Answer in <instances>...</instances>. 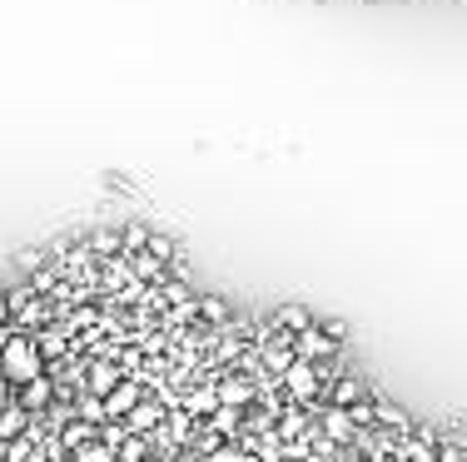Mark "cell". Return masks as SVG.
Returning a JSON list of instances; mask_svg holds the SVG:
<instances>
[{
    "mask_svg": "<svg viewBox=\"0 0 467 462\" xmlns=\"http://www.w3.org/2000/svg\"><path fill=\"white\" fill-rule=\"evenodd\" d=\"M338 349H343V343H333V339H328V333H323V323H309L303 333H293V353H299L303 363H313V369L333 363V359H338Z\"/></svg>",
    "mask_w": 467,
    "mask_h": 462,
    "instance_id": "4",
    "label": "cell"
},
{
    "mask_svg": "<svg viewBox=\"0 0 467 462\" xmlns=\"http://www.w3.org/2000/svg\"><path fill=\"white\" fill-rule=\"evenodd\" d=\"M174 462H199V457H194V453H184V457H174Z\"/></svg>",
    "mask_w": 467,
    "mask_h": 462,
    "instance_id": "35",
    "label": "cell"
},
{
    "mask_svg": "<svg viewBox=\"0 0 467 462\" xmlns=\"http://www.w3.org/2000/svg\"><path fill=\"white\" fill-rule=\"evenodd\" d=\"M150 457H154V447H150L144 433H130L120 447H114V462H150Z\"/></svg>",
    "mask_w": 467,
    "mask_h": 462,
    "instance_id": "21",
    "label": "cell"
},
{
    "mask_svg": "<svg viewBox=\"0 0 467 462\" xmlns=\"http://www.w3.org/2000/svg\"><path fill=\"white\" fill-rule=\"evenodd\" d=\"M144 244H150V224H140V219H130V224H120V254H144Z\"/></svg>",
    "mask_w": 467,
    "mask_h": 462,
    "instance_id": "19",
    "label": "cell"
},
{
    "mask_svg": "<svg viewBox=\"0 0 467 462\" xmlns=\"http://www.w3.org/2000/svg\"><path fill=\"white\" fill-rule=\"evenodd\" d=\"M120 383H124V369H120L114 359H90V369H84V393L110 398Z\"/></svg>",
    "mask_w": 467,
    "mask_h": 462,
    "instance_id": "9",
    "label": "cell"
},
{
    "mask_svg": "<svg viewBox=\"0 0 467 462\" xmlns=\"http://www.w3.org/2000/svg\"><path fill=\"white\" fill-rule=\"evenodd\" d=\"M75 418H80V423H94V428H100V423H110V418H104V398L80 393V398H75Z\"/></svg>",
    "mask_w": 467,
    "mask_h": 462,
    "instance_id": "24",
    "label": "cell"
},
{
    "mask_svg": "<svg viewBox=\"0 0 467 462\" xmlns=\"http://www.w3.org/2000/svg\"><path fill=\"white\" fill-rule=\"evenodd\" d=\"M293 333H283L279 323H259V339H253V363H259L269 378H283L293 369Z\"/></svg>",
    "mask_w": 467,
    "mask_h": 462,
    "instance_id": "2",
    "label": "cell"
},
{
    "mask_svg": "<svg viewBox=\"0 0 467 462\" xmlns=\"http://www.w3.org/2000/svg\"><path fill=\"white\" fill-rule=\"evenodd\" d=\"M279 388L289 393V403L293 408H323V393H328V383H323V369H313V363H303V359H293V369L279 378Z\"/></svg>",
    "mask_w": 467,
    "mask_h": 462,
    "instance_id": "3",
    "label": "cell"
},
{
    "mask_svg": "<svg viewBox=\"0 0 467 462\" xmlns=\"http://www.w3.org/2000/svg\"><path fill=\"white\" fill-rule=\"evenodd\" d=\"M84 244L94 249V259H114V254H120V224H104V229H94V234L84 239Z\"/></svg>",
    "mask_w": 467,
    "mask_h": 462,
    "instance_id": "20",
    "label": "cell"
},
{
    "mask_svg": "<svg viewBox=\"0 0 467 462\" xmlns=\"http://www.w3.org/2000/svg\"><path fill=\"white\" fill-rule=\"evenodd\" d=\"M10 333H15V329H0V353H5V343H10Z\"/></svg>",
    "mask_w": 467,
    "mask_h": 462,
    "instance_id": "33",
    "label": "cell"
},
{
    "mask_svg": "<svg viewBox=\"0 0 467 462\" xmlns=\"http://www.w3.org/2000/svg\"><path fill=\"white\" fill-rule=\"evenodd\" d=\"M75 462H114V447H104V443H84Z\"/></svg>",
    "mask_w": 467,
    "mask_h": 462,
    "instance_id": "27",
    "label": "cell"
},
{
    "mask_svg": "<svg viewBox=\"0 0 467 462\" xmlns=\"http://www.w3.org/2000/svg\"><path fill=\"white\" fill-rule=\"evenodd\" d=\"M159 293H164V313L174 309V303H189V299H194V289H184V283H179V279H169V283H164V289H159Z\"/></svg>",
    "mask_w": 467,
    "mask_h": 462,
    "instance_id": "26",
    "label": "cell"
},
{
    "mask_svg": "<svg viewBox=\"0 0 467 462\" xmlns=\"http://www.w3.org/2000/svg\"><path fill=\"white\" fill-rule=\"evenodd\" d=\"M179 408H184L194 423H209V413L219 408V388H214V378H204V383H189V388H184V398H179Z\"/></svg>",
    "mask_w": 467,
    "mask_h": 462,
    "instance_id": "10",
    "label": "cell"
},
{
    "mask_svg": "<svg viewBox=\"0 0 467 462\" xmlns=\"http://www.w3.org/2000/svg\"><path fill=\"white\" fill-rule=\"evenodd\" d=\"M45 373V359H40V343H35V333H10V343H5V353H0V378L5 383H30V378H40Z\"/></svg>",
    "mask_w": 467,
    "mask_h": 462,
    "instance_id": "1",
    "label": "cell"
},
{
    "mask_svg": "<svg viewBox=\"0 0 467 462\" xmlns=\"http://www.w3.org/2000/svg\"><path fill=\"white\" fill-rule=\"evenodd\" d=\"M373 413H378V428H383V433H392V437H412V428H418L408 408L383 403V398H373Z\"/></svg>",
    "mask_w": 467,
    "mask_h": 462,
    "instance_id": "13",
    "label": "cell"
},
{
    "mask_svg": "<svg viewBox=\"0 0 467 462\" xmlns=\"http://www.w3.org/2000/svg\"><path fill=\"white\" fill-rule=\"evenodd\" d=\"M55 398H60V393H55V378H50V373H40V378H30V383L15 388V403L25 408L30 418H40L50 403H55Z\"/></svg>",
    "mask_w": 467,
    "mask_h": 462,
    "instance_id": "8",
    "label": "cell"
},
{
    "mask_svg": "<svg viewBox=\"0 0 467 462\" xmlns=\"http://www.w3.org/2000/svg\"><path fill=\"white\" fill-rule=\"evenodd\" d=\"M209 433H219V437H224V443H234V437H239L243 433V408H229V403H219L214 408V413H209Z\"/></svg>",
    "mask_w": 467,
    "mask_h": 462,
    "instance_id": "15",
    "label": "cell"
},
{
    "mask_svg": "<svg viewBox=\"0 0 467 462\" xmlns=\"http://www.w3.org/2000/svg\"><path fill=\"white\" fill-rule=\"evenodd\" d=\"M144 398H150V388H144V378H124V383L114 388L110 398H104V418H110V423H124V418H130L134 408L144 403Z\"/></svg>",
    "mask_w": 467,
    "mask_h": 462,
    "instance_id": "7",
    "label": "cell"
},
{
    "mask_svg": "<svg viewBox=\"0 0 467 462\" xmlns=\"http://www.w3.org/2000/svg\"><path fill=\"white\" fill-rule=\"evenodd\" d=\"M30 423H35V418H30L20 403H5V408H0V443H15V437H25Z\"/></svg>",
    "mask_w": 467,
    "mask_h": 462,
    "instance_id": "16",
    "label": "cell"
},
{
    "mask_svg": "<svg viewBox=\"0 0 467 462\" xmlns=\"http://www.w3.org/2000/svg\"><path fill=\"white\" fill-rule=\"evenodd\" d=\"M348 418H353L358 433H368V428H378V413H373V398H363V403L348 408Z\"/></svg>",
    "mask_w": 467,
    "mask_h": 462,
    "instance_id": "25",
    "label": "cell"
},
{
    "mask_svg": "<svg viewBox=\"0 0 467 462\" xmlns=\"http://www.w3.org/2000/svg\"><path fill=\"white\" fill-rule=\"evenodd\" d=\"M368 398V383L358 373H338L333 383H328V393H323V403L328 408H353V403H363Z\"/></svg>",
    "mask_w": 467,
    "mask_h": 462,
    "instance_id": "11",
    "label": "cell"
},
{
    "mask_svg": "<svg viewBox=\"0 0 467 462\" xmlns=\"http://www.w3.org/2000/svg\"><path fill=\"white\" fill-rule=\"evenodd\" d=\"M45 264H55V254H50V249H15V269H20V274H35V269H45Z\"/></svg>",
    "mask_w": 467,
    "mask_h": 462,
    "instance_id": "23",
    "label": "cell"
},
{
    "mask_svg": "<svg viewBox=\"0 0 467 462\" xmlns=\"http://www.w3.org/2000/svg\"><path fill=\"white\" fill-rule=\"evenodd\" d=\"M164 423H169V408L159 403V398H144V403L124 418V428H130V433H144V437H154Z\"/></svg>",
    "mask_w": 467,
    "mask_h": 462,
    "instance_id": "12",
    "label": "cell"
},
{
    "mask_svg": "<svg viewBox=\"0 0 467 462\" xmlns=\"http://www.w3.org/2000/svg\"><path fill=\"white\" fill-rule=\"evenodd\" d=\"M338 462H373V457H363V453H353V447H348V453L338 457Z\"/></svg>",
    "mask_w": 467,
    "mask_h": 462,
    "instance_id": "32",
    "label": "cell"
},
{
    "mask_svg": "<svg viewBox=\"0 0 467 462\" xmlns=\"http://www.w3.org/2000/svg\"><path fill=\"white\" fill-rule=\"evenodd\" d=\"M199 323H204V329H229L234 323V303L229 299H219V293H199Z\"/></svg>",
    "mask_w": 467,
    "mask_h": 462,
    "instance_id": "14",
    "label": "cell"
},
{
    "mask_svg": "<svg viewBox=\"0 0 467 462\" xmlns=\"http://www.w3.org/2000/svg\"><path fill=\"white\" fill-rule=\"evenodd\" d=\"M323 333H328L333 343H343V339H348V323H343V319H328V323H323Z\"/></svg>",
    "mask_w": 467,
    "mask_h": 462,
    "instance_id": "30",
    "label": "cell"
},
{
    "mask_svg": "<svg viewBox=\"0 0 467 462\" xmlns=\"http://www.w3.org/2000/svg\"><path fill=\"white\" fill-rule=\"evenodd\" d=\"M239 462H263V457H259V453H243V457H239Z\"/></svg>",
    "mask_w": 467,
    "mask_h": 462,
    "instance_id": "34",
    "label": "cell"
},
{
    "mask_svg": "<svg viewBox=\"0 0 467 462\" xmlns=\"http://www.w3.org/2000/svg\"><path fill=\"white\" fill-rule=\"evenodd\" d=\"M313 423H318V433H323L333 447H343V453L353 447L358 428H353V418H348V408H328L323 403V408H313Z\"/></svg>",
    "mask_w": 467,
    "mask_h": 462,
    "instance_id": "5",
    "label": "cell"
},
{
    "mask_svg": "<svg viewBox=\"0 0 467 462\" xmlns=\"http://www.w3.org/2000/svg\"><path fill=\"white\" fill-rule=\"evenodd\" d=\"M214 388H219V403H229V408L259 403V383H253L249 373H239V369H219L214 373Z\"/></svg>",
    "mask_w": 467,
    "mask_h": 462,
    "instance_id": "6",
    "label": "cell"
},
{
    "mask_svg": "<svg viewBox=\"0 0 467 462\" xmlns=\"http://www.w3.org/2000/svg\"><path fill=\"white\" fill-rule=\"evenodd\" d=\"M243 453H239V443H224V447H219V453H209L204 462H239Z\"/></svg>",
    "mask_w": 467,
    "mask_h": 462,
    "instance_id": "29",
    "label": "cell"
},
{
    "mask_svg": "<svg viewBox=\"0 0 467 462\" xmlns=\"http://www.w3.org/2000/svg\"><path fill=\"white\" fill-rule=\"evenodd\" d=\"M124 437H130V428H124V423H100V443L104 447H120Z\"/></svg>",
    "mask_w": 467,
    "mask_h": 462,
    "instance_id": "28",
    "label": "cell"
},
{
    "mask_svg": "<svg viewBox=\"0 0 467 462\" xmlns=\"http://www.w3.org/2000/svg\"><path fill=\"white\" fill-rule=\"evenodd\" d=\"M0 329H15V313H10V293L0 289Z\"/></svg>",
    "mask_w": 467,
    "mask_h": 462,
    "instance_id": "31",
    "label": "cell"
},
{
    "mask_svg": "<svg viewBox=\"0 0 467 462\" xmlns=\"http://www.w3.org/2000/svg\"><path fill=\"white\" fill-rule=\"evenodd\" d=\"M60 462H75V457H60Z\"/></svg>",
    "mask_w": 467,
    "mask_h": 462,
    "instance_id": "36",
    "label": "cell"
},
{
    "mask_svg": "<svg viewBox=\"0 0 467 462\" xmlns=\"http://www.w3.org/2000/svg\"><path fill=\"white\" fill-rule=\"evenodd\" d=\"M273 323H279L283 333H303V329H309V323H313V313L303 309V303H283V309L273 313Z\"/></svg>",
    "mask_w": 467,
    "mask_h": 462,
    "instance_id": "22",
    "label": "cell"
},
{
    "mask_svg": "<svg viewBox=\"0 0 467 462\" xmlns=\"http://www.w3.org/2000/svg\"><path fill=\"white\" fill-rule=\"evenodd\" d=\"M130 264H134V283H144V289H164V283L174 279V274H169L159 259H150V254H134Z\"/></svg>",
    "mask_w": 467,
    "mask_h": 462,
    "instance_id": "18",
    "label": "cell"
},
{
    "mask_svg": "<svg viewBox=\"0 0 467 462\" xmlns=\"http://www.w3.org/2000/svg\"><path fill=\"white\" fill-rule=\"evenodd\" d=\"M144 254L159 259V264L174 274V264H179V239H174V234H164V229H150V244H144Z\"/></svg>",
    "mask_w": 467,
    "mask_h": 462,
    "instance_id": "17",
    "label": "cell"
}]
</instances>
